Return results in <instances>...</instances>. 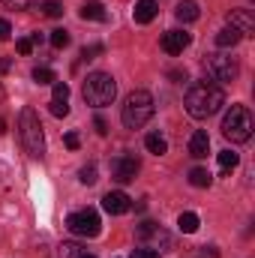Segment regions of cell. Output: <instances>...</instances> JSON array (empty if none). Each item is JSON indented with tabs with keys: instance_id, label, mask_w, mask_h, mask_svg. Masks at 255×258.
<instances>
[{
	"instance_id": "cell-12",
	"label": "cell",
	"mask_w": 255,
	"mask_h": 258,
	"mask_svg": "<svg viewBox=\"0 0 255 258\" xmlns=\"http://www.w3.org/2000/svg\"><path fill=\"white\" fill-rule=\"evenodd\" d=\"M102 207H105V213L120 216V213H126L129 207H132V198H129L126 192H108L102 198Z\"/></svg>"
},
{
	"instance_id": "cell-30",
	"label": "cell",
	"mask_w": 255,
	"mask_h": 258,
	"mask_svg": "<svg viewBox=\"0 0 255 258\" xmlns=\"http://www.w3.org/2000/svg\"><path fill=\"white\" fill-rule=\"evenodd\" d=\"M63 144L69 150H78V144H81V138H78V132H66L63 135Z\"/></svg>"
},
{
	"instance_id": "cell-31",
	"label": "cell",
	"mask_w": 255,
	"mask_h": 258,
	"mask_svg": "<svg viewBox=\"0 0 255 258\" xmlns=\"http://www.w3.org/2000/svg\"><path fill=\"white\" fill-rule=\"evenodd\" d=\"M132 258H159V252L147 249V246H138V249H132Z\"/></svg>"
},
{
	"instance_id": "cell-13",
	"label": "cell",
	"mask_w": 255,
	"mask_h": 258,
	"mask_svg": "<svg viewBox=\"0 0 255 258\" xmlns=\"http://www.w3.org/2000/svg\"><path fill=\"white\" fill-rule=\"evenodd\" d=\"M207 153H210V135H207L204 129L192 132V138H189V156H195V159H204Z\"/></svg>"
},
{
	"instance_id": "cell-3",
	"label": "cell",
	"mask_w": 255,
	"mask_h": 258,
	"mask_svg": "<svg viewBox=\"0 0 255 258\" xmlns=\"http://www.w3.org/2000/svg\"><path fill=\"white\" fill-rule=\"evenodd\" d=\"M18 135H21L24 150H27L33 159H42V156H45V135H42L39 114H36L33 108H21V114H18Z\"/></svg>"
},
{
	"instance_id": "cell-9",
	"label": "cell",
	"mask_w": 255,
	"mask_h": 258,
	"mask_svg": "<svg viewBox=\"0 0 255 258\" xmlns=\"http://www.w3.org/2000/svg\"><path fill=\"white\" fill-rule=\"evenodd\" d=\"M138 171H141V162H138L135 153H120V156L111 159V177L117 183H132Z\"/></svg>"
},
{
	"instance_id": "cell-1",
	"label": "cell",
	"mask_w": 255,
	"mask_h": 258,
	"mask_svg": "<svg viewBox=\"0 0 255 258\" xmlns=\"http://www.w3.org/2000/svg\"><path fill=\"white\" fill-rule=\"evenodd\" d=\"M183 105H186V114L189 117L207 120V117H213L225 105V93H222V87L216 81H195L189 90H186Z\"/></svg>"
},
{
	"instance_id": "cell-21",
	"label": "cell",
	"mask_w": 255,
	"mask_h": 258,
	"mask_svg": "<svg viewBox=\"0 0 255 258\" xmlns=\"http://www.w3.org/2000/svg\"><path fill=\"white\" fill-rule=\"evenodd\" d=\"M177 228H180L183 234H195V231H198V216H195L192 210L180 213V219H177Z\"/></svg>"
},
{
	"instance_id": "cell-14",
	"label": "cell",
	"mask_w": 255,
	"mask_h": 258,
	"mask_svg": "<svg viewBox=\"0 0 255 258\" xmlns=\"http://www.w3.org/2000/svg\"><path fill=\"white\" fill-rule=\"evenodd\" d=\"M156 12H159V3H156V0H138L132 15H135L138 24H150V21L156 18Z\"/></svg>"
},
{
	"instance_id": "cell-15",
	"label": "cell",
	"mask_w": 255,
	"mask_h": 258,
	"mask_svg": "<svg viewBox=\"0 0 255 258\" xmlns=\"http://www.w3.org/2000/svg\"><path fill=\"white\" fill-rule=\"evenodd\" d=\"M81 18L84 21H105L108 15H105V6L99 0H87V3H81Z\"/></svg>"
},
{
	"instance_id": "cell-4",
	"label": "cell",
	"mask_w": 255,
	"mask_h": 258,
	"mask_svg": "<svg viewBox=\"0 0 255 258\" xmlns=\"http://www.w3.org/2000/svg\"><path fill=\"white\" fill-rule=\"evenodd\" d=\"M153 117V96L147 90H132L123 102V111H120V120L126 129H141L147 120Z\"/></svg>"
},
{
	"instance_id": "cell-22",
	"label": "cell",
	"mask_w": 255,
	"mask_h": 258,
	"mask_svg": "<svg viewBox=\"0 0 255 258\" xmlns=\"http://www.w3.org/2000/svg\"><path fill=\"white\" fill-rule=\"evenodd\" d=\"M33 81H36V84H54L57 75H54L48 66H36V69H33Z\"/></svg>"
},
{
	"instance_id": "cell-35",
	"label": "cell",
	"mask_w": 255,
	"mask_h": 258,
	"mask_svg": "<svg viewBox=\"0 0 255 258\" xmlns=\"http://www.w3.org/2000/svg\"><path fill=\"white\" fill-rule=\"evenodd\" d=\"M93 126H96V132H99V135H108V123H105V120H102L99 114L93 117Z\"/></svg>"
},
{
	"instance_id": "cell-26",
	"label": "cell",
	"mask_w": 255,
	"mask_h": 258,
	"mask_svg": "<svg viewBox=\"0 0 255 258\" xmlns=\"http://www.w3.org/2000/svg\"><path fill=\"white\" fill-rule=\"evenodd\" d=\"M57 252H60V258H78L84 249H81L78 243H60V249H57Z\"/></svg>"
},
{
	"instance_id": "cell-23",
	"label": "cell",
	"mask_w": 255,
	"mask_h": 258,
	"mask_svg": "<svg viewBox=\"0 0 255 258\" xmlns=\"http://www.w3.org/2000/svg\"><path fill=\"white\" fill-rule=\"evenodd\" d=\"M78 180H81L84 186H93V183L99 180V177H96V165H93V162H90V165H84V168L78 171Z\"/></svg>"
},
{
	"instance_id": "cell-10",
	"label": "cell",
	"mask_w": 255,
	"mask_h": 258,
	"mask_svg": "<svg viewBox=\"0 0 255 258\" xmlns=\"http://www.w3.org/2000/svg\"><path fill=\"white\" fill-rule=\"evenodd\" d=\"M192 42V36L186 30H168L162 36V51L165 54H183V48Z\"/></svg>"
},
{
	"instance_id": "cell-11",
	"label": "cell",
	"mask_w": 255,
	"mask_h": 258,
	"mask_svg": "<svg viewBox=\"0 0 255 258\" xmlns=\"http://www.w3.org/2000/svg\"><path fill=\"white\" fill-rule=\"evenodd\" d=\"M228 24H231L240 36H252V33H255V18H252V12H249V9H231Z\"/></svg>"
},
{
	"instance_id": "cell-36",
	"label": "cell",
	"mask_w": 255,
	"mask_h": 258,
	"mask_svg": "<svg viewBox=\"0 0 255 258\" xmlns=\"http://www.w3.org/2000/svg\"><path fill=\"white\" fill-rule=\"evenodd\" d=\"M9 36H12V27L6 18H0V39H9Z\"/></svg>"
},
{
	"instance_id": "cell-32",
	"label": "cell",
	"mask_w": 255,
	"mask_h": 258,
	"mask_svg": "<svg viewBox=\"0 0 255 258\" xmlns=\"http://www.w3.org/2000/svg\"><path fill=\"white\" fill-rule=\"evenodd\" d=\"M0 3H6L9 9H27V6H33V0H0Z\"/></svg>"
},
{
	"instance_id": "cell-8",
	"label": "cell",
	"mask_w": 255,
	"mask_h": 258,
	"mask_svg": "<svg viewBox=\"0 0 255 258\" xmlns=\"http://www.w3.org/2000/svg\"><path fill=\"white\" fill-rule=\"evenodd\" d=\"M135 237H138L147 249H156V252H159V246L168 249V243H171L168 231H165L162 225H156V222H141V225L135 228Z\"/></svg>"
},
{
	"instance_id": "cell-39",
	"label": "cell",
	"mask_w": 255,
	"mask_h": 258,
	"mask_svg": "<svg viewBox=\"0 0 255 258\" xmlns=\"http://www.w3.org/2000/svg\"><path fill=\"white\" fill-rule=\"evenodd\" d=\"M78 258H96V255H87V249H84V252H81V255H78Z\"/></svg>"
},
{
	"instance_id": "cell-5",
	"label": "cell",
	"mask_w": 255,
	"mask_h": 258,
	"mask_svg": "<svg viewBox=\"0 0 255 258\" xmlns=\"http://www.w3.org/2000/svg\"><path fill=\"white\" fill-rule=\"evenodd\" d=\"M252 129H255V120H252V111L243 108V105H231V111L225 114L222 120V135L234 144H243L252 138Z\"/></svg>"
},
{
	"instance_id": "cell-16",
	"label": "cell",
	"mask_w": 255,
	"mask_h": 258,
	"mask_svg": "<svg viewBox=\"0 0 255 258\" xmlns=\"http://www.w3.org/2000/svg\"><path fill=\"white\" fill-rule=\"evenodd\" d=\"M174 15H177V21H183V24H189V21H198V3L195 0H183V3H177V9H174Z\"/></svg>"
},
{
	"instance_id": "cell-20",
	"label": "cell",
	"mask_w": 255,
	"mask_h": 258,
	"mask_svg": "<svg viewBox=\"0 0 255 258\" xmlns=\"http://www.w3.org/2000/svg\"><path fill=\"white\" fill-rule=\"evenodd\" d=\"M189 183L192 186H198V189H207V186L213 183V174H210L207 168H192L189 171Z\"/></svg>"
},
{
	"instance_id": "cell-7",
	"label": "cell",
	"mask_w": 255,
	"mask_h": 258,
	"mask_svg": "<svg viewBox=\"0 0 255 258\" xmlns=\"http://www.w3.org/2000/svg\"><path fill=\"white\" fill-rule=\"evenodd\" d=\"M207 72L213 75L216 84H228V81L237 78L240 66H237V60L228 51H216V54H207Z\"/></svg>"
},
{
	"instance_id": "cell-34",
	"label": "cell",
	"mask_w": 255,
	"mask_h": 258,
	"mask_svg": "<svg viewBox=\"0 0 255 258\" xmlns=\"http://www.w3.org/2000/svg\"><path fill=\"white\" fill-rule=\"evenodd\" d=\"M195 258H219V255H216V249H213V246H201V249L195 252Z\"/></svg>"
},
{
	"instance_id": "cell-19",
	"label": "cell",
	"mask_w": 255,
	"mask_h": 258,
	"mask_svg": "<svg viewBox=\"0 0 255 258\" xmlns=\"http://www.w3.org/2000/svg\"><path fill=\"white\" fill-rule=\"evenodd\" d=\"M237 165H240V156H237L234 150H222V153H219V171H222V177H228Z\"/></svg>"
},
{
	"instance_id": "cell-29",
	"label": "cell",
	"mask_w": 255,
	"mask_h": 258,
	"mask_svg": "<svg viewBox=\"0 0 255 258\" xmlns=\"http://www.w3.org/2000/svg\"><path fill=\"white\" fill-rule=\"evenodd\" d=\"M15 51H18V54H30V51H33V42H30V36L18 39V42H15Z\"/></svg>"
},
{
	"instance_id": "cell-28",
	"label": "cell",
	"mask_w": 255,
	"mask_h": 258,
	"mask_svg": "<svg viewBox=\"0 0 255 258\" xmlns=\"http://www.w3.org/2000/svg\"><path fill=\"white\" fill-rule=\"evenodd\" d=\"M51 99L69 102V84H66V81H54V96H51Z\"/></svg>"
},
{
	"instance_id": "cell-17",
	"label": "cell",
	"mask_w": 255,
	"mask_h": 258,
	"mask_svg": "<svg viewBox=\"0 0 255 258\" xmlns=\"http://www.w3.org/2000/svg\"><path fill=\"white\" fill-rule=\"evenodd\" d=\"M240 39H243V36H240V33H237L231 24H228L225 30H219V33H216V45H219V48H234Z\"/></svg>"
},
{
	"instance_id": "cell-38",
	"label": "cell",
	"mask_w": 255,
	"mask_h": 258,
	"mask_svg": "<svg viewBox=\"0 0 255 258\" xmlns=\"http://www.w3.org/2000/svg\"><path fill=\"white\" fill-rule=\"evenodd\" d=\"M3 132H6V120H3V117H0V135H3Z\"/></svg>"
},
{
	"instance_id": "cell-18",
	"label": "cell",
	"mask_w": 255,
	"mask_h": 258,
	"mask_svg": "<svg viewBox=\"0 0 255 258\" xmlns=\"http://www.w3.org/2000/svg\"><path fill=\"white\" fill-rule=\"evenodd\" d=\"M144 147H147L153 156H162V153H168V141H165L159 132H150V135L144 138Z\"/></svg>"
},
{
	"instance_id": "cell-25",
	"label": "cell",
	"mask_w": 255,
	"mask_h": 258,
	"mask_svg": "<svg viewBox=\"0 0 255 258\" xmlns=\"http://www.w3.org/2000/svg\"><path fill=\"white\" fill-rule=\"evenodd\" d=\"M39 9H42V15H45V18H60V15H63V9H60V3H54V0H48V3H42Z\"/></svg>"
},
{
	"instance_id": "cell-37",
	"label": "cell",
	"mask_w": 255,
	"mask_h": 258,
	"mask_svg": "<svg viewBox=\"0 0 255 258\" xmlns=\"http://www.w3.org/2000/svg\"><path fill=\"white\" fill-rule=\"evenodd\" d=\"M168 78H174V81H186V72H180V69H171V72H168Z\"/></svg>"
},
{
	"instance_id": "cell-6",
	"label": "cell",
	"mask_w": 255,
	"mask_h": 258,
	"mask_svg": "<svg viewBox=\"0 0 255 258\" xmlns=\"http://www.w3.org/2000/svg\"><path fill=\"white\" fill-rule=\"evenodd\" d=\"M99 213L93 207H84V210H75L66 216V228L75 234V237H96L99 234Z\"/></svg>"
},
{
	"instance_id": "cell-2",
	"label": "cell",
	"mask_w": 255,
	"mask_h": 258,
	"mask_svg": "<svg viewBox=\"0 0 255 258\" xmlns=\"http://www.w3.org/2000/svg\"><path fill=\"white\" fill-rule=\"evenodd\" d=\"M81 96H84L87 105H93V108H105V105H111L114 96H117V81H114L108 72H90V75L84 78Z\"/></svg>"
},
{
	"instance_id": "cell-27",
	"label": "cell",
	"mask_w": 255,
	"mask_h": 258,
	"mask_svg": "<svg viewBox=\"0 0 255 258\" xmlns=\"http://www.w3.org/2000/svg\"><path fill=\"white\" fill-rule=\"evenodd\" d=\"M48 108H51L54 117H66V114H69V102H60V99H51Z\"/></svg>"
},
{
	"instance_id": "cell-24",
	"label": "cell",
	"mask_w": 255,
	"mask_h": 258,
	"mask_svg": "<svg viewBox=\"0 0 255 258\" xmlns=\"http://www.w3.org/2000/svg\"><path fill=\"white\" fill-rule=\"evenodd\" d=\"M48 39H51V45H54V48H66V45L72 42V39H69V33H66L63 27H57V30H51V36H48Z\"/></svg>"
},
{
	"instance_id": "cell-33",
	"label": "cell",
	"mask_w": 255,
	"mask_h": 258,
	"mask_svg": "<svg viewBox=\"0 0 255 258\" xmlns=\"http://www.w3.org/2000/svg\"><path fill=\"white\" fill-rule=\"evenodd\" d=\"M93 54H102V45H90L81 51V60H93Z\"/></svg>"
}]
</instances>
